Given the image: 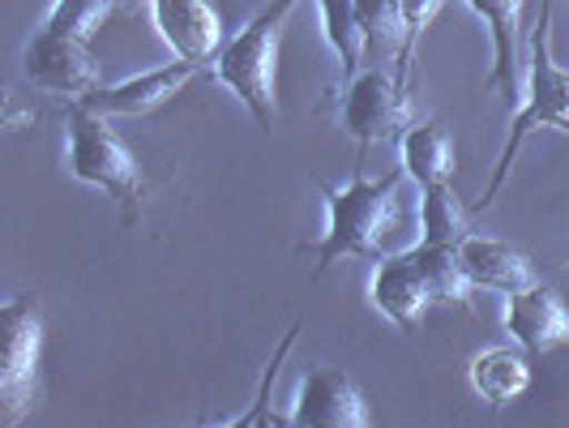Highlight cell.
I'll return each mask as SVG.
<instances>
[{
    "instance_id": "cell-1",
    "label": "cell",
    "mask_w": 569,
    "mask_h": 428,
    "mask_svg": "<svg viewBox=\"0 0 569 428\" xmlns=\"http://www.w3.org/2000/svg\"><path fill=\"white\" fill-rule=\"evenodd\" d=\"M402 180H407L402 168L369 180L360 163H356L347 185L317 180V189L326 198V236L313 249H300V253H313V275H326L342 257L381 261L390 253H402L399 231L407 223V201L399 198Z\"/></svg>"
},
{
    "instance_id": "cell-2",
    "label": "cell",
    "mask_w": 569,
    "mask_h": 428,
    "mask_svg": "<svg viewBox=\"0 0 569 428\" xmlns=\"http://www.w3.org/2000/svg\"><path fill=\"white\" fill-rule=\"evenodd\" d=\"M296 4L300 0H270L214 57V78L249 108L266 138H274L279 129V48H283V27Z\"/></svg>"
},
{
    "instance_id": "cell-3",
    "label": "cell",
    "mask_w": 569,
    "mask_h": 428,
    "mask_svg": "<svg viewBox=\"0 0 569 428\" xmlns=\"http://www.w3.org/2000/svg\"><path fill=\"white\" fill-rule=\"evenodd\" d=\"M64 142H69V155H64L69 176L82 180V185L103 189L108 198H116L124 228H138V215H142V198H146V176L138 155L108 125V116L86 108L82 99H73L69 112H64Z\"/></svg>"
},
{
    "instance_id": "cell-4",
    "label": "cell",
    "mask_w": 569,
    "mask_h": 428,
    "mask_svg": "<svg viewBox=\"0 0 569 428\" xmlns=\"http://www.w3.org/2000/svg\"><path fill=\"white\" fill-rule=\"evenodd\" d=\"M548 39H552V0L540 4V22L531 30V60H527V90H522V108L513 112L510 120V138L497 155V168H492V180L480 193L476 210H488L492 201L501 198L506 180H510V168L518 159V150L527 146V138L536 129H561L569 133V73L552 60L548 52Z\"/></svg>"
},
{
    "instance_id": "cell-5",
    "label": "cell",
    "mask_w": 569,
    "mask_h": 428,
    "mask_svg": "<svg viewBox=\"0 0 569 428\" xmlns=\"http://www.w3.org/2000/svg\"><path fill=\"white\" fill-rule=\"evenodd\" d=\"M4 351H0V425L13 428L39 402V365H43V309L34 296H13L0 309Z\"/></svg>"
},
{
    "instance_id": "cell-6",
    "label": "cell",
    "mask_w": 569,
    "mask_h": 428,
    "mask_svg": "<svg viewBox=\"0 0 569 428\" xmlns=\"http://www.w3.org/2000/svg\"><path fill=\"white\" fill-rule=\"evenodd\" d=\"M339 125L360 142V150H369L372 142H390L402 138V129L411 125V103H407V86L399 78H390L386 69H360L339 103Z\"/></svg>"
},
{
    "instance_id": "cell-7",
    "label": "cell",
    "mask_w": 569,
    "mask_h": 428,
    "mask_svg": "<svg viewBox=\"0 0 569 428\" xmlns=\"http://www.w3.org/2000/svg\"><path fill=\"white\" fill-rule=\"evenodd\" d=\"M22 69L39 90L48 94H64L69 103L86 99L94 86H99V64L90 57L82 39L73 34H60L52 27H39L27 39V52H22Z\"/></svg>"
},
{
    "instance_id": "cell-8",
    "label": "cell",
    "mask_w": 569,
    "mask_h": 428,
    "mask_svg": "<svg viewBox=\"0 0 569 428\" xmlns=\"http://www.w3.org/2000/svg\"><path fill=\"white\" fill-rule=\"evenodd\" d=\"M291 425L296 428H369L372 411L360 386L347 377L342 369L317 365L305 372L296 402H291Z\"/></svg>"
},
{
    "instance_id": "cell-9",
    "label": "cell",
    "mask_w": 569,
    "mask_h": 428,
    "mask_svg": "<svg viewBox=\"0 0 569 428\" xmlns=\"http://www.w3.org/2000/svg\"><path fill=\"white\" fill-rule=\"evenodd\" d=\"M201 69H206V64H198V60H171V64H159V69L138 73V78H129V82L94 86L82 103L103 116H150V112H159V108H168L171 99L193 82Z\"/></svg>"
},
{
    "instance_id": "cell-10",
    "label": "cell",
    "mask_w": 569,
    "mask_h": 428,
    "mask_svg": "<svg viewBox=\"0 0 569 428\" xmlns=\"http://www.w3.org/2000/svg\"><path fill=\"white\" fill-rule=\"evenodd\" d=\"M159 39L180 60H214L223 52V18L214 0H150Z\"/></svg>"
},
{
    "instance_id": "cell-11",
    "label": "cell",
    "mask_w": 569,
    "mask_h": 428,
    "mask_svg": "<svg viewBox=\"0 0 569 428\" xmlns=\"http://www.w3.org/2000/svg\"><path fill=\"white\" fill-rule=\"evenodd\" d=\"M369 300H372V309H381V313L399 326L402 335H416L425 313L437 305L432 287L425 283V275L416 270V261L407 257V249L377 261L372 283H369Z\"/></svg>"
},
{
    "instance_id": "cell-12",
    "label": "cell",
    "mask_w": 569,
    "mask_h": 428,
    "mask_svg": "<svg viewBox=\"0 0 569 428\" xmlns=\"http://www.w3.org/2000/svg\"><path fill=\"white\" fill-rule=\"evenodd\" d=\"M506 330L522 351L548 356L557 347H569V305L548 283L518 291L506 305Z\"/></svg>"
},
{
    "instance_id": "cell-13",
    "label": "cell",
    "mask_w": 569,
    "mask_h": 428,
    "mask_svg": "<svg viewBox=\"0 0 569 428\" xmlns=\"http://www.w3.org/2000/svg\"><path fill=\"white\" fill-rule=\"evenodd\" d=\"M462 257V270L467 279L485 291H501V296H518V291H531L540 287V270L527 253H518L506 240H492V236H467L458 245Z\"/></svg>"
},
{
    "instance_id": "cell-14",
    "label": "cell",
    "mask_w": 569,
    "mask_h": 428,
    "mask_svg": "<svg viewBox=\"0 0 569 428\" xmlns=\"http://www.w3.org/2000/svg\"><path fill=\"white\" fill-rule=\"evenodd\" d=\"M471 13L480 18L492 34V73H488V86L506 99V103H518L522 99V60H518V30H522V9L527 0H467Z\"/></svg>"
},
{
    "instance_id": "cell-15",
    "label": "cell",
    "mask_w": 569,
    "mask_h": 428,
    "mask_svg": "<svg viewBox=\"0 0 569 428\" xmlns=\"http://www.w3.org/2000/svg\"><path fill=\"white\" fill-rule=\"evenodd\" d=\"M399 168L407 171L411 185H450L458 168V146L450 138V129L441 125H407L399 138Z\"/></svg>"
},
{
    "instance_id": "cell-16",
    "label": "cell",
    "mask_w": 569,
    "mask_h": 428,
    "mask_svg": "<svg viewBox=\"0 0 569 428\" xmlns=\"http://www.w3.org/2000/svg\"><path fill=\"white\" fill-rule=\"evenodd\" d=\"M471 390L488 407H510L531 390V351H513V347H488L480 356H471L467 365Z\"/></svg>"
},
{
    "instance_id": "cell-17",
    "label": "cell",
    "mask_w": 569,
    "mask_h": 428,
    "mask_svg": "<svg viewBox=\"0 0 569 428\" xmlns=\"http://www.w3.org/2000/svg\"><path fill=\"white\" fill-rule=\"evenodd\" d=\"M317 9H321L326 43L339 57L342 82H351L369 64V39H365V27H360V9H356V0H317Z\"/></svg>"
},
{
    "instance_id": "cell-18",
    "label": "cell",
    "mask_w": 569,
    "mask_h": 428,
    "mask_svg": "<svg viewBox=\"0 0 569 428\" xmlns=\"http://www.w3.org/2000/svg\"><path fill=\"white\" fill-rule=\"evenodd\" d=\"M407 257L416 261V270L425 275V283L432 287V296H437V305H458V309H471V291L476 283L467 279V270H462V257H458L455 245H416V249H407Z\"/></svg>"
},
{
    "instance_id": "cell-19",
    "label": "cell",
    "mask_w": 569,
    "mask_h": 428,
    "mask_svg": "<svg viewBox=\"0 0 569 428\" xmlns=\"http://www.w3.org/2000/svg\"><path fill=\"white\" fill-rule=\"evenodd\" d=\"M360 9V27L369 39V60H395L402 69L407 57V13H402V0H356ZM399 78V73H395Z\"/></svg>"
},
{
    "instance_id": "cell-20",
    "label": "cell",
    "mask_w": 569,
    "mask_h": 428,
    "mask_svg": "<svg viewBox=\"0 0 569 428\" xmlns=\"http://www.w3.org/2000/svg\"><path fill=\"white\" fill-rule=\"evenodd\" d=\"M467 231V206L455 198L450 185L420 189V245H462Z\"/></svg>"
},
{
    "instance_id": "cell-21",
    "label": "cell",
    "mask_w": 569,
    "mask_h": 428,
    "mask_svg": "<svg viewBox=\"0 0 569 428\" xmlns=\"http://www.w3.org/2000/svg\"><path fill=\"white\" fill-rule=\"evenodd\" d=\"M120 9H124V0H57V4L48 9L43 27H52V30H60V34H73V39L90 43V39L120 13Z\"/></svg>"
},
{
    "instance_id": "cell-22",
    "label": "cell",
    "mask_w": 569,
    "mask_h": 428,
    "mask_svg": "<svg viewBox=\"0 0 569 428\" xmlns=\"http://www.w3.org/2000/svg\"><path fill=\"white\" fill-rule=\"evenodd\" d=\"M296 335H300V326H291V330L283 335L279 351L270 356V365H266V372H261V386H257L253 407H249V411H240L236 420H228L231 428H283V425H291V416L274 411V402H270V390H274V381H279V372H283V360L291 356V347H296Z\"/></svg>"
},
{
    "instance_id": "cell-23",
    "label": "cell",
    "mask_w": 569,
    "mask_h": 428,
    "mask_svg": "<svg viewBox=\"0 0 569 428\" xmlns=\"http://www.w3.org/2000/svg\"><path fill=\"white\" fill-rule=\"evenodd\" d=\"M446 9V0H402V13H407V57H402L399 82L407 86V69H411V57H416V43L425 39V30L437 22V13Z\"/></svg>"
},
{
    "instance_id": "cell-24",
    "label": "cell",
    "mask_w": 569,
    "mask_h": 428,
    "mask_svg": "<svg viewBox=\"0 0 569 428\" xmlns=\"http://www.w3.org/2000/svg\"><path fill=\"white\" fill-rule=\"evenodd\" d=\"M27 120H34V112H27V108L18 103V94H13V90H4V129H13V133H18Z\"/></svg>"
},
{
    "instance_id": "cell-25",
    "label": "cell",
    "mask_w": 569,
    "mask_h": 428,
    "mask_svg": "<svg viewBox=\"0 0 569 428\" xmlns=\"http://www.w3.org/2000/svg\"><path fill=\"white\" fill-rule=\"evenodd\" d=\"M566 4H569V0H566Z\"/></svg>"
}]
</instances>
